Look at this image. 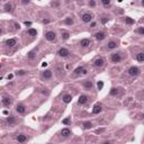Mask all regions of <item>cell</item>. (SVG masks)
Masks as SVG:
<instances>
[{
  "label": "cell",
  "instance_id": "34",
  "mask_svg": "<svg viewBox=\"0 0 144 144\" xmlns=\"http://www.w3.org/2000/svg\"><path fill=\"white\" fill-rule=\"evenodd\" d=\"M97 87H98V90H101V89H102V87H104V83H102V81H98Z\"/></svg>",
  "mask_w": 144,
  "mask_h": 144
},
{
  "label": "cell",
  "instance_id": "5",
  "mask_svg": "<svg viewBox=\"0 0 144 144\" xmlns=\"http://www.w3.org/2000/svg\"><path fill=\"white\" fill-rule=\"evenodd\" d=\"M81 20L83 21V23H90V21L92 20V15L89 14V13L82 14V16H81Z\"/></svg>",
  "mask_w": 144,
  "mask_h": 144
},
{
  "label": "cell",
  "instance_id": "32",
  "mask_svg": "<svg viewBox=\"0 0 144 144\" xmlns=\"http://www.w3.org/2000/svg\"><path fill=\"white\" fill-rule=\"evenodd\" d=\"M26 73H27V72H26L25 70H19V71L16 72V74H17V76H24V74H26Z\"/></svg>",
  "mask_w": 144,
  "mask_h": 144
},
{
  "label": "cell",
  "instance_id": "44",
  "mask_svg": "<svg viewBox=\"0 0 144 144\" xmlns=\"http://www.w3.org/2000/svg\"><path fill=\"white\" fill-rule=\"evenodd\" d=\"M2 1H6V0H2Z\"/></svg>",
  "mask_w": 144,
  "mask_h": 144
},
{
  "label": "cell",
  "instance_id": "22",
  "mask_svg": "<svg viewBox=\"0 0 144 144\" xmlns=\"http://www.w3.org/2000/svg\"><path fill=\"white\" fill-rule=\"evenodd\" d=\"M101 105H95V107H93V109H92V113L95 115H97V114H99L100 111H101Z\"/></svg>",
  "mask_w": 144,
  "mask_h": 144
},
{
  "label": "cell",
  "instance_id": "39",
  "mask_svg": "<svg viewBox=\"0 0 144 144\" xmlns=\"http://www.w3.org/2000/svg\"><path fill=\"white\" fill-rule=\"evenodd\" d=\"M48 19H44V20H43V23H44V24H47V23H48Z\"/></svg>",
  "mask_w": 144,
  "mask_h": 144
},
{
  "label": "cell",
  "instance_id": "14",
  "mask_svg": "<svg viewBox=\"0 0 144 144\" xmlns=\"http://www.w3.org/2000/svg\"><path fill=\"white\" fill-rule=\"evenodd\" d=\"M83 87L87 90H91L92 89V81L91 80H85L83 81Z\"/></svg>",
  "mask_w": 144,
  "mask_h": 144
},
{
  "label": "cell",
  "instance_id": "12",
  "mask_svg": "<svg viewBox=\"0 0 144 144\" xmlns=\"http://www.w3.org/2000/svg\"><path fill=\"white\" fill-rule=\"evenodd\" d=\"M88 96H86V95H81L80 97H79V99H78V104L79 105H85L86 102L88 101Z\"/></svg>",
  "mask_w": 144,
  "mask_h": 144
},
{
  "label": "cell",
  "instance_id": "35",
  "mask_svg": "<svg viewBox=\"0 0 144 144\" xmlns=\"http://www.w3.org/2000/svg\"><path fill=\"white\" fill-rule=\"evenodd\" d=\"M137 33L140 35H142V36H144V27H140V28L137 29Z\"/></svg>",
  "mask_w": 144,
  "mask_h": 144
},
{
  "label": "cell",
  "instance_id": "41",
  "mask_svg": "<svg viewBox=\"0 0 144 144\" xmlns=\"http://www.w3.org/2000/svg\"><path fill=\"white\" fill-rule=\"evenodd\" d=\"M90 26H91V27H95V26H96V23H91V25Z\"/></svg>",
  "mask_w": 144,
  "mask_h": 144
},
{
  "label": "cell",
  "instance_id": "29",
  "mask_svg": "<svg viewBox=\"0 0 144 144\" xmlns=\"http://www.w3.org/2000/svg\"><path fill=\"white\" fill-rule=\"evenodd\" d=\"M117 95H118V89L113 88V89L110 90V96H117Z\"/></svg>",
  "mask_w": 144,
  "mask_h": 144
},
{
  "label": "cell",
  "instance_id": "40",
  "mask_svg": "<svg viewBox=\"0 0 144 144\" xmlns=\"http://www.w3.org/2000/svg\"><path fill=\"white\" fill-rule=\"evenodd\" d=\"M25 25H26V26H29V25H30V23H29V21H26Z\"/></svg>",
  "mask_w": 144,
  "mask_h": 144
},
{
  "label": "cell",
  "instance_id": "30",
  "mask_svg": "<svg viewBox=\"0 0 144 144\" xmlns=\"http://www.w3.org/2000/svg\"><path fill=\"white\" fill-rule=\"evenodd\" d=\"M5 11H7V13H10V11H11V5L10 4H7L6 5V6H5Z\"/></svg>",
  "mask_w": 144,
  "mask_h": 144
},
{
  "label": "cell",
  "instance_id": "4",
  "mask_svg": "<svg viewBox=\"0 0 144 144\" xmlns=\"http://www.w3.org/2000/svg\"><path fill=\"white\" fill-rule=\"evenodd\" d=\"M69 54H70V52H69V50L65 48V47H61L59 51H58V55L61 56V58H68Z\"/></svg>",
  "mask_w": 144,
  "mask_h": 144
},
{
  "label": "cell",
  "instance_id": "21",
  "mask_svg": "<svg viewBox=\"0 0 144 144\" xmlns=\"http://www.w3.org/2000/svg\"><path fill=\"white\" fill-rule=\"evenodd\" d=\"M135 59H136V61H139V62H144V52H140V53H137Z\"/></svg>",
  "mask_w": 144,
  "mask_h": 144
},
{
  "label": "cell",
  "instance_id": "31",
  "mask_svg": "<svg viewBox=\"0 0 144 144\" xmlns=\"http://www.w3.org/2000/svg\"><path fill=\"white\" fill-rule=\"evenodd\" d=\"M62 123L64 124V125H70V123H71V120H70V117H67L65 119H63V122Z\"/></svg>",
  "mask_w": 144,
  "mask_h": 144
},
{
  "label": "cell",
  "instance_id": "16",
  "mask_svg": "<svg viewBox=\"0 0 144 144\" xmlns=\"http://www.w3.org/2000/svg\"><path fill=\"white\" fill-rule=\"evenodd\" d=\"M70 135H71V131H70L69 128H63V130L61 131V136H62V137H69Z\"/></svg>",
  "mask_w": 144,
  "mask_h": 144
},
{
  "label": "cell",
  "instance_id": "9",
  "mask_svg": "<svg viewBox=\"0 0 144 144\" xmlns=\"http://www.w3.org/2000/svg\"><path fill=\"white\" fill-rule=\"evenodd\" d=\"M95 38H96L97 41H102V39L106 38V33H105V32H98V33L95 34Z\"/></svg>",
  "mask_w": 144,
  "mask_h": 144
},
{
  "label": "cell",
  "instance_id": "24",
  "mask_svg": "<svg viewBox=\"0 0 144 144\" xmlns=\"http://www.w3.org/2000/svg\"><path fill=\"white\" fill-rule=\"evenodd\" d=\"M64 24H65V25H69V26L73 25V19H72L71 17H67L64 19Z\"/></svg>",
  "mask_w": 144,
  "mask_h": 144
},
{
  "label": "cell",
  "instance_id": "13",
  "mask_svg": "<svg viewBox=\"0 0 144 144\" xmlns=\"http://www.w3.org/2000/svg\"><path fill=\"white\" fill-rule=\"evenodd\" d=\"M80 45L82 47H88L91 45V41H90L89 38H83V39L80 41Z\"/></svg>",
  "mask_w": 144,
  "mask_h": 144
},
{
  "label": "cell",
  "instance_id": "26",
  "mask_svg": "<svg viewBox=\"0 0 144 144\" xmlns=\"http://www.w3.org/2000/svg\"><path fill=\"white\" fill-rule=\"evenodd\" d=\"M101 4L105 8H108L110 7V0H101Z\"/></svg>",
  "mask_w": 144,
  "mask_h": 144
},
{
  "label": "cell",
  "instance_id": "2",
  "mask_svg": "<svg viewBox=\"0 0 144 144\" xmlns=\"http://www.w3.org/2000/svg\"><path fill=\"white\" fill-rule=\"evenodd\" d=\"M123 59V56L120 53H113L111 56H110V61L113 62V63H119L120 61Z\"/></svg>",
  "mask_w": 144,
  "mask_h": 144
},
{
  "label": "cell",
  "instance_id": "15",
  "mask_svg": "<svg viewBox=\"0 0 144 144\" xmlns=\"http://www.w3.org/2000/svg\"><path fill=\"white\" fill-rule=\"evenodd\" d=\"M16 111H17L18 114H24V113H25L26 111V107L24 106V105H17V106H16Z\"/></svg>",
  "mask_w": 144,
  "mask_h": 144
},
{
  "label": "cell",
  "instance_id": "7",
  "mask_svg": "<svg viewBox=\"0 0 144 144\" xmlns=\"http://www.w3.org/2000/svg\"><path fill=\"white\" fill-rule=\"evenodd\" d=\"M104 64H105V60L102 59V58H98V59L93 62V65H95L96 68H101V67H104Z\"/></svg>",
  "mask_w": 144,
  "mask_h": 144
},
{
  "label": "cell",
  "instance_id": "10",
  "mask_svg": "<svg viewBox=\"0 0 144 144\" xmlns=\"http://www.w3.org/2000/svg\"><path fill=\"white\" fill-rule=\"evenodd\" d=\"M16 44H17V39L16 38H9V39L6 41V45L8 47H14Z\"/></svg>",
  "mask_w": 144,
  "mask_h": 144
},
{
  "label": "cell",
  "instance_id": "17",
  "mask_svg": "<svg viewBox=\"0 0 144 144\" xmlns=\"http://www.w3.org/2000/svg\"><path fill=\"white\" fill-rule=\"evenodd\" d=\"M117 47V42H115V41H110V42L107 43V48L108 50H114Z\"/></svg>",
  "mask_w": 144,
  "mask_h": 144
},
{
  "label": "cell",
  "instance_id": "1",
  "mask_svg": "<svg viewBox=\"0 0 144 144\" xmlns=\"http://www.w3.org/2000/svg\"><path fill=\"white\" fill-rule=\"evenodd\" d=\"M128 74L131 77H137V76H140V73H141V70L137 67H131V68L128 69Z\"/></svg>",
  "mask_w": 144,
  "mask_h": 144
},
{
  "label": "cell",
  "instance_id": "11",
  "mask_svg": "<svg viewBox=\"0 0 144 144\" xmlns=\"http://www.w3.org/2000/svg\"><path fill=\"white\" fill-rule=\"evenodd\" d=\"M87 73V70H86L83 67H78V68L74 70V74L76 76H79V74H86Z\"/></svg>",
  "mask_w": 144,
  "mask_h": 144
},
{
  "label": "cell",
  "instance_id": "19",
  "mask_svg": "<svg viewBox=\"0 0 144 144\" xmlns=\"http://www.w3.org/2000/svg\"><path fill=\"white\" fill-rule=\"evenodd\" d=\"M62 100H63V102H65V104H69V102L72 100V96H71V95H69V93H67V95H63Z\"/></svg>",
  "mask_w": 144,
  "mask_h": 144
},
{
  "label": "cell",
  "instance_id": "28",
  "mask_svg": "<svg viewBox=\"0 0 144 144\" xmlns=\"http://www.w3.org/2000/svg\"><path fill=\"white\" fill-rule=\"evenodd\" d=\"M125 23L128 25H132V24H134V19H132L131 17H125Z\"/></svg>",
  "mask_w": 144,
  "mask_h": 144
},
{
  "label": "cell",
  "instance_id": "36",
  "mask_svg": "<svg viewBox=\"0 0 144 144\" xmlns=\"http://www.w3.org/2000/svg\"><path fill=\"white\" fill-rule=\"evenodd\" d=\"M89 6H90V7H95V6H96L95 0H90V1H89Z\"/></svg>",
  "mask_w": 144,
  "mask_h": 144
},
{
  "label": "cell",
  "instance_id": "37",
  "mask_svg": "<svg viewBox=\"0 0 144 144\" xmlns=\"http://www.w3.org/2000/svg\"><path fill=\"white\" fill-rule=\"evenodd\" d=\"M23 4H24V5L29 4V0H23Z\"/></svg>",
  "mask_w": 144,
  "mask_h": 144
},
{
  "label": "cell",
  "instance_id": "43",
  "mask_svg": "<svg viewBox=\"0 0 144 144\" xmlns=\"http://www.w3.org/2000/svg\"><path fill=\"white\" fill-rule=\"evenodd\" d=\"M142 118H144V114H143V116H142Z\"/></svg>",
  "mask_w": 144,
  "mask_h": 144
},
{
  "label": "cell",
  "instance_id": "8",
  "mask_svg": "<svg viewBox=\"0 0 144 144\" xmlns=\"http://www.w3.org/2000/svg\"><path fill=\"white\" fill-rule=\"evenodd\" d=\"M42 78L45 79V80H50L52 78V71L51 70H45V71L42 72Z\"/></svg>",
  "mask_w": 144,
  "mask_h": 144
},
{
  "label": "cell",
  "instance_id": "25",
  "mask_svg": "<svg viewBox=\"0 0 144 144\" xmlns=\"http://www.w3.org/2000/svg\"><path fill=\"white\" fill-rule=\"evenodd\" d=\"M27 34L29 35V36H36L37 35V30L34 29V28H29L28 32H27Z\"/></svg>",
  "mask_w": 144,
  "mask_h": 144
},
{
  "label": "cell",
  "instance_id": "33",
  "mask_svg": "<svg viewBox=\"0 0 144 144\" xmlns=\"http://www.w3.org/2000/svg\"><path fill=\"white\" fill-rule=\"evenodd\" d=\"M35 52L36 51H32V52H29V53H28V59H34V56H35Z\"/></svg>",
  "mask_w": 144,
  "mask_h": 144
},
{
  "label": "cell",
  "instance_id": "42",
  "mask_svg": "<svg viewBox=\"0 0 144 144\" xmlns=\"http://www.w3.org/2000/svg\"><path fill=\"white\" fill-rule=\"evenodd\" d=\"M142 6H144V0H142Z\"/></svg>",
  "mask_w": 144,
  "mask_h": 144
},
{
  "label": "cell",
  "instance_id": "38",
  "mask_svg": "<svg viewBox=\"0 0 144 144\" xmlns=\"http://www.w3.org/2000/svg\"><path fill=\"white\" fill-rule=\"evenodd\" d=\"M15 27H16V29H19V28H20V27H19V25H18V24H15Z\"/></svg>",
  "mask_w": 144,
  "mask_h": 144
},
{
  "label": "cell",
  "instance_id": "6",
  "mask_svg": "<svg viewBox=\"0 0 144 144\" xmlns=\"http://www.w3.org/2000/svg\"><path fill=\"white\" fill-rule=\"evenodd\" d=\"M13 104V98L11 97H4L2 98V105L5 107H9Z\"/></svg>",
  "mask_w": 144,
  "mask_h": 144
},
{
  "label": "cell",
  "instance_id": "18",
  "mask_svg": "<svg viewBox=\"0 0 144 144\" xmlns=\"http://www.w3.org/2000/svg\"><path fill=\"white\" fill-rule=\"evenodd\" d=\"M27 141V136L25 135V134H19V135H17V142H19V143H24V142H26Z\"/></svg>",
  "mask_w": 144,
  "mask_h": 144
},
{
  "label": "cell",
  "instance_id": "20",
  "mask_svg": "<svg viewBox=\"0 0 144 144\" xmlns=\"http://www.w3.org/2000/svg\"><path fill=\"white\" fill-rule=\"evenodd\" d=\"M61 37H62V41H67V39L70 38V33H69V32H65V30H62Z\"/></svg>",
  "mask_w": 144,
  "mask_h": 144
},
{
  "label": "cell",
  "instance_id": "27",
  "mask_svg": "<svg viewBox=\"0 0 144 144\" xmlns=\"http://www.w3.org/2000/svg\"><path fill=\"white\" fill-rule=\"evenodd\" d=\"M92 127V123H90V122H86V123H83V128L85 130H89V128H91Z\"/></svg>",
  "mask_w": 144,
  "mask_h": 144
},
{
  "label": "cell",
  "instance_id": "3",
  "mask_svg": "<svg viewBox=\"0 0 144 144\" xmlns=\"http://www.w3.org/2000/svg\"><path fill=\"white\" fill-rule=\"evenodd\" d=\"M45 38H46L48 42H53L55 41V38H56V34H55V32L53 30H48L45 33Z\"/></svg>",
  "mask_w": 144,
  "mask_h": 144
},
{
  "label": "cell",
  "instance_id": "23",
  "mask_svg": "<svg viewBox=\"0 0 144 144\" xmlns=\"http://www.w3.org/2000/svg\"><path fill=\"white\" fill-rule=\"evenodd\" d=\"M6 122H7V124H8L9 126H11V125L15 123V117H14L13 115H10V116H8V117H7Z\"/></svg>",
  "mask_w": 144,
  "mask_h": 144
}]
</instances>
